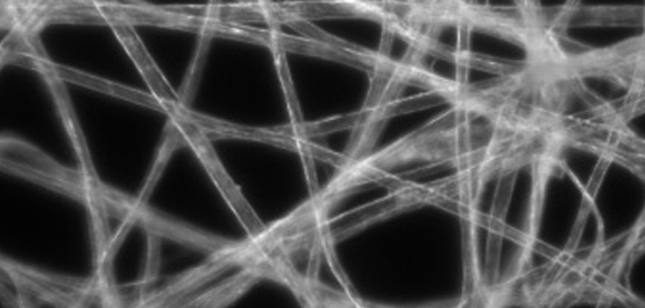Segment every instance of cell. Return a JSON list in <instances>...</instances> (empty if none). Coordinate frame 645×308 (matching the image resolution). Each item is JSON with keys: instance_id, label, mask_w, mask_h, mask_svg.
Here are the masks:
<instances>
[{"instance_id": "1", "label": "cell", "mask_w": 645, "mask_h": 308, "mask_svg": "<svg viewBox=\"0 0 645 308\" xmlns=\"http://www.w3.org/2000/svg\"><path fill=\"white\" fill-rule=\"evenodd\" d=\"M30 63L33 67L40 66L47 69L48 72L59 77V79H68L81 84V86L94 88L111 96L124 98V100L131 101L133 103L143 104L146 105V107L168 112L167 104L160 101L158 97L147 95L143 93V91L132 90L120 86V84L115 82L98 79V77L77 72V70H70L68 68L52 65L51 62L45 59V56H33V58L30 59Z\"/></svg>"}, {"instance_id": "2", "label": "cell", "mask_w": 645, "mask_h": 308, "mask_svg": "<svg viewBox=\"0 0 645 308\" xmlns=\"http://www.w3.org/2000/svg\"><path fill=\"white\" fill-rule=\"evenodd\" d=\"M111 25L117 33L119 40L122 41L126 51L136 61L140 73L143 74L147 83L150 84L151 89L154 91V96L166 104L179 102V100H176L167 81L163 79L160 70L155 66L151 56L145 52L143 45L140 44L137 35L134 34L129 23L123 20L112 19Z\"/></svg>"}, {"instance_id": "3", "label": "cell", "mask_w": 645, "mask_h": 308, "mask_svg": "<svg viewBox=\"0 0 645 308\" xmlns=\"http://www.w3.org/2000/svg\"><path fill=\"white\" fill-rule=\"evenodd\" d=\"M519 166V164H503L495 187L491 214L492 220L500 222L506 221L510 202L513 199Z\"/></svg>"}, {"instance_id": "4", "label": "cell", "mask_w": 645, "mask_h": 308, "mask_svg": "<svg viewBox=\"0 0 645 308\" xmlns=\"http://www.w3.org/2000/svg\"><path fill=\"white\" fill-rule=\"evenodd\" d=\"M613 163L614 158L612 157V154L606 152L601 154V157L597 161V164H595L593 171L591 172L590 177H588L583 188V194L587 199L592 201L597 199L602 185H604L607 175L609 171H611Z\"/></svg>"}]
</instances>
